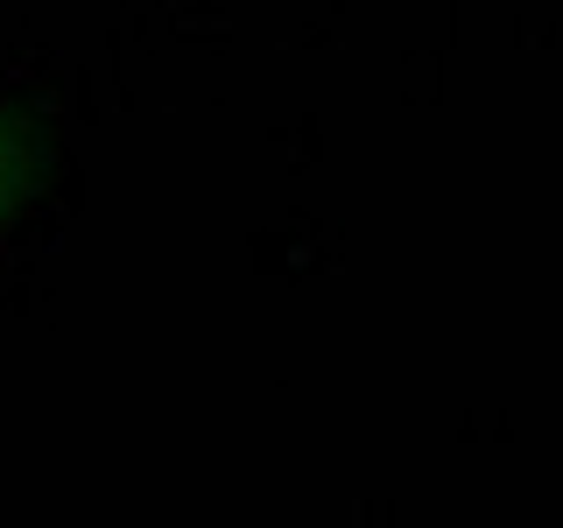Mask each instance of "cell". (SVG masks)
Segmentation results:
<instances>
[{
  "mask_svg": "<svg viewBox=\"0 0 563 528\" xmlns=\"http://www.w3.org/2000/svg\"><path fill=\"white\" fill-rule=\"evenodd\" d=\"M29 176H35V155H29L22 128H8V120H0V219L29 198Z\"/></svg>",
  "mask_w": 563,
  "mask_h": 528,
  "instance_id": "cell-1",
  "label": "cell"
}]
</instances>
